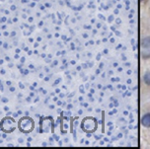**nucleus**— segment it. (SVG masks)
Here are the masks:
<instances>
[{
	"label": "nucleus",
	"instance_id": "nucleus-1",
	"mask_svg": "<svg viewBox=\"0 0 150 149\" xmlns=\"http://www.w3.org/2000/svg\"><path fill=\"white\" fill-rule=\"evenodd\" d=\"M141 124H142L143 126L150 127V113H147L142 117V119H141Z\"/></svg>",
	"mask_w": 150,
	"mask_h": 149
},
{
	"label": "nucleus",
	"instance_id": "nucleus-2",
	"mask_svg": "<svg viewBox=\"0 0 150 149\" xmlns=\"http://www.w3.org/2000/svg\"><path fill=\"white\" fill-rule=\"evenodd\" d=\"M141 47L143 49H150V37H145L144 39H142Z\"/></svg>",
	"mask_w": 150,
	"mask_h": 149
},
{
	"label": "nucleus",
	"instance_id": "nucleus-3",
	"mask_svg": "<svg viewBox=\"0 0 150 149\" xmlns=\"http://www.w3.org/2000/svg\"><path fill=\"white\" fill-rule=\"evenodd\" d=\"M143 81H144V83H145L146 85L150 86V72H149V71H148V72H146L143 75Z\"/></svg>",
	"mask_w": 150,
	"mask_h": 149
},
{
	"label": "nucleus",
	"instance_id": "nucleus-4",
	"mask_svg": "<svg viewBox=\"0 0 150 149\" xmlns=\"http://www.w3.org/2000/svg\"><path fill=\"white\" fill-rule=\"evenodd\" d=\"M142 56H143V58H149L150 57V49H144V52H142Z\"/></svg>",
	"mask_w": 150,
	"mask_h": 149
}]
</instances>
